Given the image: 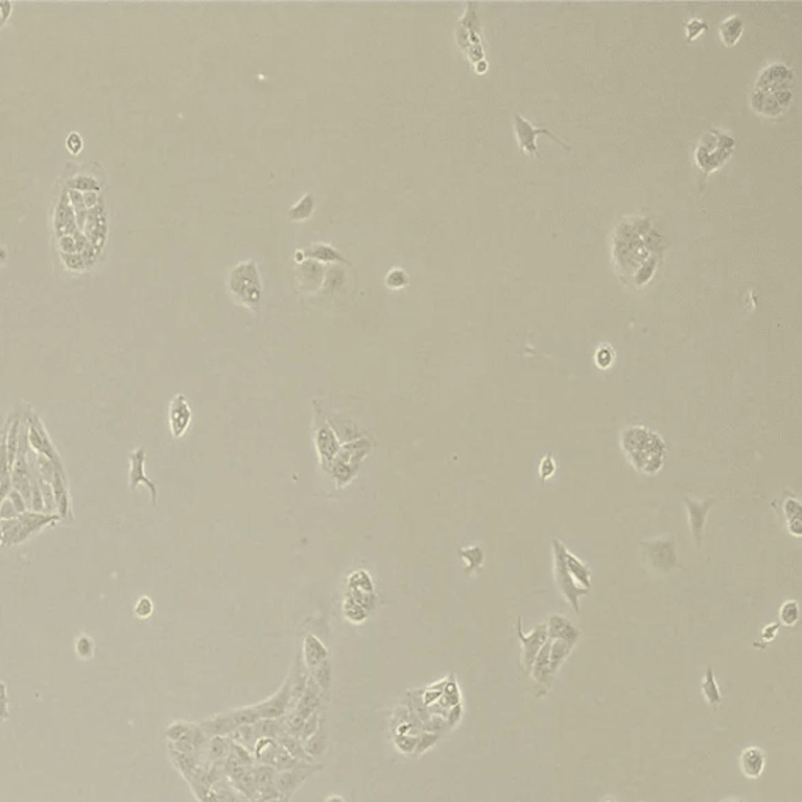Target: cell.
I'll list each match as a JSON object with an SVG mask.
<instances>
[{
  "label": "cell",
  "instance_id": "1",
  "mask_svg": "<svg viewBox=\"0 0 802 802\" xmlns=\"http://www.w3.org/2000/svg\"><path fill=\"white\" fill-rule=\"evenodd\" d=\"M621 445L638 472L654 475L663 465L666 453L663 439L646 426L625 428L621 435Z\"/></svg>",
  "mask_w": 802,
  "mask_h": 802
},
{
  "label": "cell",
  "instance_id": "2",
  "mask_svg": "<svg viewBox=\"0 0 802 802\" xmlns=\"http://www.w3.org/2000/svg\"><path fill=\"white\" fill-rule=\"evenodd\" d=\"M732 151H734V140L718 130H710L699 143L696 153L697 165L708 176L718 166L724 165V161L732 155Z\"/></svg>",
  "mask_w": 802,
  "mask_h": 802
},
{
  "label": "cell",
  "instance_id": "3",
  "mask_svg": "<svg viewBox=\"0 0 802 802\" xmlns=\"http://www.w3.org/2000/svg\"><path fill=\"white\" fill-rule=\"evenodd\" d=\"M639 545H641L644 560L647 561L649 567L654 569V571H657L660 573H668L671 571H674L677 565H679L677 543L673 534L658 536V538L641 541Z\"/></svg>",
  "mask_w": 802,
  "mask_h": 802
},
{
  "label": "cell",
  "instance_id": "4",
  "mask_svg": "<svg viewBox=\"0 0 802 802\" xmlns=\"http://www.w3.org/2000/svg\"><path fill=\"white\" fill-rule=\"evenodd\" d=\"M552 549H554V575L556 586L562 594V597L572 606V610L575 613H580V597L586 595L589 589H584L577 584L575 580L569 573L565 562V544L558 538H554L552 539Z\"/></svg>",
  "mask_w": 802,
  "mask_h": 802
},
{
  "label": "cell",
  "instance_id": "5",
  "mask_svg": "<svg viewBox=\"0 0 802 802\" xmlns=\"http://www.w3.org/2000/svg\"><path fill=\"white\" fill-rule=\"evenodd\" d=\"M514 130H516V137H517V142L520 144V148L523 149L525 154H530V155H539L538 153V137L539 135H547V137L554 140L562 148H566L567 151L571 149V146L567 143L562 142L556 137L554 132H550L549 129L545 127H534L533 124H531L528 119H525L519 115V113H514Z\"/></svg>",
  "mask_w": 802,
  "mask_h": 802
},
{
  "label": "cell",
  "instance_id": "6",
  "mask_svg": "<svg viewBox=\"0 0 802 802\" xmlns=\"http://www.w3.org/2000/svg\"><path fill=\"white\" fill-rule=\"evenodd\" d=\"M517 636L520 639V643H522V664H523V668L530 673L531 664H533L536 655L539 654V650L543 649L544 644L549 641V636H547V625L545 624L536 625L533 628V632L528 633V635H525L523 628H522V619L519 617L517 619Z\"/></svg>",
  "mask_w": 802,
  "mask_h": 802
},
{
  "label": "cell",
  "instance_id": "7",
  "mask_svg": "<svg viewBox=\"0 0 802 802\" xmlns=\"http://www.w3.org/2000/svg\"><path fill=\"white\" fill-rule=\"evenodd\" d=\"M684 503L688 513V525H690V530L693 536H695L697 547H701L703 541V528H706L710 509L714 505V498H707V500L697 502L693 500L690 497H684Z\"/></svg>",
  "mask_w": 802,
  "mask_h": 802
},
{
  "label": "cell",
  "instance_id": "8",
  "mask_svg": "<svg viewBox=\"0 0 802 802\" xmlns=\"http://www.w3.org/2000/svg\"><path fill=\"white\" fill-rule=\"evenodd\" d=\"M85 235L88 238L91 245H93L97 251H101L102 246L105 245L107 240V215L105 207L102 200L96 207L88 210L85 221Z\"/></svg>",
  "mask_w": 802,
  "mask_h": 802
},
{
  "label": "cell",
  "instance_id": "9",
  "mask_svg": "<svg viewBox=\"0 0 802 802\" xmlns=\"http://www.w3.org/2000/svg\"><path fill=\"white\" fill-rule=\"evenodd\" d=\"M545 625L547 636H549L550 641H554V639H562V641L569 643L571 646H575L578 643L580 630L567 619V617L561 615H552Z\"/></svg>",
  "mask_w": 802,
  "mask_h": 802
},
{
  "label": "cell",
  "instance_id": "10",
  "mask_svg": "<svg viewBox=\"0 0 802 802\" xmlns=\"http://www.w3.org/2000/svg\"><path fill=\"white\" fill-rule=\"evenodd\" d=\"M549 655H550V639L544 644L543 649L539 650V654L536 655V658H534L533 664H531V669H530L533 680L539 686H543L544 695L550 690V686L554 685V674L550 673Z\"/></svg>",
  "mask_w": 802,
  "mask_h": 802
},
{
  "label": "cell",
  "instance_id": "11",
  "mask_svg": "<svg viewBox=\"0 0 802 802\" xmlns=\"http://www.w3.org/2000/svg\"><path fill=\"white\" fill-rule=\"evenodd\" d=\"M53 224H55V232L58 238L63 235H69L77 231L75 229V226H77V221H75V210L73 209V205L69 204L66 190L62 193V198H60V203L55 209Z\"/></svg>",
  "mask_w": 802,
  "mask_h": 802
},
{
  "label": "cell",
  "instance_id": "12",
  "mask_svg": "<svg viewBox=\"0 0 802 802\" xmlns=\"http://www.w3.org/2000/svg\"><path fill=\"white\" fill-rule=\"evenodd\" d=\"M766 755L760 747L751 746L741 752L740 768L747 779H758L765 769Z\"/></svg>",
  "mask_w": 802,
  "mask_h": 802
},
{
  "label": "cell",
  "instance_id": "13",
  "mask_svg": "<svg viewBox=\"0 0 802 802\" xmlns=\"http://www.w3.org/2000/svg\"><path fill=\"white\" fill-rule=\"evenodd\" d=\"M146 484L149 487L151 494H153V503H157V487L149 478L144 475V450L138 448L137 452L132 453L130 456V487L135 491L138 484Z\"/></svg>",
  "mask_w": 802,
  "mask_h": 802
},
{
  "label": "cell",
  "instance_id": "14",
  "mask_svg": "<svg viewBox=\"0 0 802 802\" xmlns=\"http://www.w3.org/2000/svg\"><path fill=\"white\" fill-rule=\"evenodd\" d=\"M190 419H192V413H190L187 401L182 395H179V397H176V400L172 401L171 406V428L174 436L183 435V431L187 430V426L190 424Z\"/></svg>",
  "mask_w": 802,
  "mask_h": 802
},
{
  "label": "cell",
  "instance_id": "15",
  "mask_svg": "<svg viewBox=\"0 0 802 802\" xmlns=\"http://www.w3.org/2000/svg\"><path fill=\"white\" fill-rule=\"evenodd\" d=\"M565 562H566V567L569 573H571L572 578L575 580L577 584L584 588V589H591V569L589 566L584 565L578 560L575 555H572L571 552L567 549H565Z\"/></svg>",
  "mask_w": 802,
  "mask_h": 802
},
{
  "label": "cell",
  "instance_id": "16",
  "mask_svg": "<svg viewBox=\"0 0 802 802\" xmlns=\"http://www.w3.org/2000/svg\"><path fill=\"white\" fill-rule=\"evenodd\" d=\"M290 693H289V686H284V690L278 693V695L273 696L270 701L260 703L257 707V712H259V716L262 718H278L281 714L284 713V710L287 707V703L290 701Z\"/></svg>",
  "mask_w": 802,
  "mask_h": 802
},
{
  "label": "cell",
  "instance_id": "17",
  "mask_svg": "<svg viewBox=\"0 0 802 802\" xmlns=\"http://www.w3.org/2000/svg\"><path fill=\"white\" fill-rule=\"evenodd\" d=\"M782 509H784L785 517H787V520H788V531L793 536H798L799 538L801 533H802V522H801L802 506H801L799 500L798 498H794L793 495L787 497L784 502Z\"/></svg>",
  "mask_w": 802,
  "mask_h": 802
},
{
  "label": "cell",
  "instance_id": "18",
  "mask_svg": "<svg viewBox=\"0 0 802 802\" xmlns=\"http://www.w3.org/2000/svg\"><path fill=\"white\" fill-rule=\"evenodd\" d=\"M573 646L571 644L562 641V639H554V641H550V655H549V664H550V673L552 674H556L558 669L561 668V664L565 663L566 658L571 655Z\"/></svg>",
  "mask_w": 802,
  "mask_h": 802
},
{
  "label": "cell",
  "instance_id": "19",
  "mask_svg": "<svg viewBox=\"0 0 802 802\" xmlns=\"http://www.w3.org/2000/svg\"><path fill=\"white\" fill-rule=\"evenodd\" d=\"M63 476L64 474L58 472L55 470V474H53V478H52V486H53V495H55V502H57V506L60 509V514H62V517H71V508H69V497H68V492H66V487L63 484Z\"/></svg>",
  "mask_w": 802,
  "mask_h": 802
},
{
  "label": "cell",
  "instance_id": "20",
  "mask_svg": "<svg viewBox=\"0 0 802 802\" xmlns=\"http://www.w3.org/2000/svg\"><path fill=\"white\" fill-rule=\"evenodd\" d=\"M743 31V23L738 16H732L727 21H724L721 25V38H723L724 44L734 46Z\"/></svg>",
  "mask_w": 802,
  "mask_h": 802
},
{
  "label": "cell",
  "instance_id": "21",
  "mask_svg": "<svg viewBox=\"0 0 802 802\" xmlns=\"http://www.w3.org/2000/svg\"><path fill=\"white\" fill-rule=\"evenodd\" d=\"M702 695L706 697V701L710 703V706H719L721 701H723V696H721V691L718 688L716 680H714V675H713V669L708 668L707 673H706V679L702 682Z\"/></svg>",
  "mask_w": 802,
  "mask_h": 802
},
{
  "label": "cell",
  "instance_id": "22",
  "mask_svg": "<svg viewBox=\"0 0 802 802\" xmlns=\"http://www.w3.org/2000/svg\"><path fill=\"white\" fill-rule=\"evenodd\" d=\"M66 187H68V190H75V192H79V193H88V192L99 193L102 185L96 181L94 177L82 174V176H75L73 179H69V181L66 182Z\"/></svg>",
  "mask_w": 802,
  "mask_h": 802
},
{
  "label": "cell",
  "instance_id": "23",
  "mask_svg": "<svg viewBox=\"0 0 802 802\" xmlns=\"http://www.w3.org/2000/svg\"><path fill=\"white\" fill-rule=\"evenodd\" d=\"M326 658V650L323 649L315 638H309L306 641V660L309 666H320Z\"/></svg>",
  "mask_w": 802,
  "mask_h": 802
},
{
  "label": "cell",
  "instance_id": "24",
  "mask_svg": "<svg viewBox=\"0 0 802 802\" xmlns=\"http://www.w3.org/2000/svg\"><path fill=\"white\" fill-rule=\"evenodd\" d=\"M459 555L463 556L464 561H467V571L469 572L480 569L484 562V554L478 545H474V547H469V549L461 550Z\"/></svg>",
  "mask_w": 802,
  "mask_h": 802
},
{
  "label": "cell",
  "instance_id": "25",
  "mask_svg": "<svg viewBox=\"0 0 802 802\" xmlns=\"http://www.w3.org/2000/svg\"><path fill=\"white\" fill-rule=\"evenodd\" d=\"M779 617H780V622H782L784 625L793 627L799 619L798 602H794V600L785 602V604L782 605V608H780Z\"/></svg>",
  "mask_w": 802,
  "mask_h": 802
},
{
  "label": "cell",
  "instance_id": "26",
  "mask_svg": "<svg viewBox=\"0 0 802 802\" xmlns=\"http://www.w3.org/2000/svg\"><path fill=\"white\" fill-rule=\"evenodd\" d=\"M62 260L66 265V268L73 270V272H82V270L88 268V265H86L85 259L82 257V254L80 253H74V254H63L62 253Z\"/></svg>",
  "mask_w": 802,
  "mask_h": 802
},
{
  "label": "cell",
  "instance_id": "27",
  "mask_svg": "<svg viewBox=\"0 0 802 802\" xmlns=\"http://www.w3.org/2000/svg\"><path fill=\"white\" fill-rule=\"evenodd\" d=\"M555 470H556V465H555L554 456H552L550 453H547L545 458L543 459V463H541V465H539L541 478H543V481H545L547 478H550V476L555 474Z\"/></svg>",
  "mask_w": 802,
  "mask_h": 802
},
{
  "label": "cell",
  "instance_id": "28",
  "mask_svg": "<svg viewBox=\"0 0 802 802\" xmlns=\"http://www.w3.org/2000/svg\"><path fill=\"white\" fill-rule=\"evenodd\" d=\"M66 148H68L69 153L75 154V155H77L80 153V151H82V148H83V140H82V137H80V133L71 132V133L68 135V138H66Z\"/></svg>",
  "mask_w": 802,
  "mask_h": 802
},
{
  "label": "cell",
  "instance_id": "29",
  "mask_svg": "<svg viewBox=\"0 0 802 802\" xmlns=\"http://www.w3.org/2000/svg\"><path fill=\"white\" fill-rule=\"evenodd\" d=\"M75 649H77V654L80 655V657L90 658L91 655H93V641H91V639L86 638V636L79 638L77 644H75Z\"/></svg>",
  "mask_w": 802,
  "mask_h": 802
},
{
  "label": "cell",
  "instance_id": "30",
  "mask_svg": "<svg viewBox=\"0 0 802 802\" xmlns=\"http://www.w3.org/2000/svg\"><path fill=\"white\" fill-rule=\"evenodd\" d=\"M58 246H60V251L63 254H74L77 253V245H75V240L74 237L71 235H63L58 238Z\"/></svg>",
  "mask_w": 802,
  "mask_h": 802
},
{
  "label": "cell",
  "instance_id": "31",
  "mask_svg": "<svg viewBox=\"0 0 802 802\" xmlns=\"http://www.w3.org/2000/svg\"><path fill=\"white\" fill-rule=\"evenodd\" d=\"M66 193H68L69 204L73 205L74 210H77V212H80V210H85L86 209L85 207V203H83V193L75 192V190H66Z\"/></svg>",
  "mask_w": 802,
  "mask_h": 802
},
{
  "label": "cell",
  "instance_id": "32",
  "mask_svg": "<svg viewBox=\"0 0 802 802\" xmlns=\"http://www.w3.org/2000/svg\"><path fill=\"white\" fill-rule=\"evenodd\" d=\"M0 719H8V695L3 682H0Z\"/></svg>",
  "mask_w": 802,
  "mask_h": 802
},
{
  "label": "cell",
  "instance_id": "33",
  "mask_svg": "<svg viewBox=\"0 0 802 802\" xmlns=\"http://www.w3.org/2000/svg\"><path fill=\"white\" fill-rule=\"evenodd\" d=\"M135 613H137L140 617H148L151 613H153V602H151L148 597H143L137 604Z\"/></svg>",
  "mask_w": 802,
  "mask_h": 802
},
{
  "label": "cell",
  "instance_id": "34",
  "mask_svg": "<svg viewBox=\"0 0 802 802\" xmlns=\"http://www.w3.org/2000/svg\"><path fill=\"white\" fill-rule=\"evenodd\" d=\"M12 12H13L12 2H0V27H2L10 19Z\"/></svg>",
  "mask_w": 802,
  "mask_h": 802
},
{
  "label": "cell",
  "instance_id": "35",
  "mask_svg": "<svg viewBox=\"0 0 802 802\" xmlns=\"http://www.w3.org/2000/svg\"><path fill=\"white\" fill-rule=\"evenodd\" d=\"M101 200H102V198H99V193H96V192L83 193V203H85V207L88 210L96 207V205L99 204Z\"/></svg>",
  "mask_w": 802,
  "mask_h": 802
},
{
  "label": "cell",
  "instance_id": "36",
  "mask_svg": "<svg viewBox=\"0 0 802 802\" xmlns=\"http://www.w3.org/2000/svg\"><path fill=\"white\" fill-rule=\"evenodd\" d=\"M611 359H613V354L610 353V350H599L597 364L600 367H608L611 364Z\"/></svg>",
  "mask_w": 802,
  "mask_h": 802
},
{
  "label": "cell",
  "instance_id": "37",
  "mask_svg": "<svg viewBox=\"0 0 802 802\" xmlns=\"http://www.w3.org/2000/svg\"><path fill=\"white\" fill-rule=\"evenodd\" d=\"M777 630H779V624H773V625H769V627H766V628H765V630H763V636H765V639H768V641H771V639H773L774 636H776Z\"/></svg>",
  "mask_w": 802,
  "mask_h": 802
},
{
  "label": "cell",
  "instance_id": "38",
  "mask_svg": "<svg viewBox=\"0 0 802 802\" xmlns=\"http://www.w3.org/2000/svg\"><path fill=\"white\" fill-rule=\"evenodd\" d=\"M324 802H345V801H344V798H340V796L334 794V796H329V798H326V801Z\"/></svg>",
  "mask_w": 802,
  "mask_h": 802
},
{
  "label": "cell",
  "instance_id": "39",
  "mask_svg": "<svg viewBox=\"0 0 802 802\" xmlns=\"http://www.w3.org/2000/svg\"><path fill=\"white\" fill-rule=\"evenodd\" d=\"M2 520H0V541H2Z\"/></svg>",
  "mask_w": 802,
  "mask_h": 802
},
{
  "label": "cell",
  "instance_id": "40",
  "mask_svg": "<svg viewBox=\"0 0 802 802\" xmlns=\"http://www.w3.org/2000/svg\"><path fill=\"white\" fill-rule=\"evenodd\" d=\"M723 802H734V801H723Z\"/></svg>",
  "mask_w": 802,
  "mask_h": 802
},
{
  "label": "cell",
  "instance_id": "41",
  "mask_svg": "<svg viewBox=\"0 0 802 802\" xmlns=\"http://www.w3.org/2000/svg\"><path fill=\"white\" fill-rule=\"evenodd\" d=\"M606 802H616V801H606Z\"/></svg>",
  "mask_w": 802,
  "mask_h": 802
},
{
  "label": "cell",
  "instance_id": "42",
  "mask_svg": "<svg viewBox=\"0 0 802 802\" xmlns=\"http://www.w3.org/2000/svg\"><path fill=\"white\" fill-rule=\"evenodd\" d=\"M734 802H738V801H734Z\"/></svg>",
  "mask_w": 802,
  "mask_h": 802
}]
</instances>
